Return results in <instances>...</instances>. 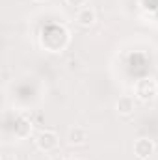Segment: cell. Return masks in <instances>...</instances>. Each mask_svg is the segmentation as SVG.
Returning <instances> with one entry per match:
<instances>
[{"instance_id":"1","label":"cell","mask_w":158,"mask_h":160,"mask_svg":"<svg viewBox=\"0 0 158 160\" xmlns=\"http://www.w3.org/2000/svg\"><path fill=\"white\" fill-rule=\"evenodd\" d=\"M69 41V34L63 26H48L41 32V45L45 47V50L48 52H60L65 48Z\"/></svg>"},{"instance_id":"2","label":"cell","mask_w":158,"mask_h":160,"mask_svg":"<svg viewBox=\"0 0 158 160\" xmlns=\"http://www.w3.org/2000/svg\"><path fill=\"white\" fill-rule=\"evenodd\" d=\"M134 93H136V97H138L141 102H149V101H153L158 95V82L155 78H151V77L140 78L136 82Z\"/></svg>"},{"instance_id":"3","label":"cell","mask_w":158,"mask_h":160,"mask_svg":"<svg viewBox=\"0 0 158 160\" xmlns=\"http://www.w3.org/2000/svg\"><path fill=\"white\" fill-rule=\"evenodd\" d=\"M36 147L41 153L50 155V153H54L60 147V138H58V134L54 130H41L36 136Z\"/></svg>"},{"instance_id":"4","label":"cell","mask_w":158,"mask_h":160,"mask_svg":"<svg viewBox=\"0 0 158 160\" xmlns=\"http://www.w3.org/2000/svg\"><path fill=\"white\" fill-rule=\"evenodd\" d=\"M155 142L151 138H138L134 142V155L140 160H147L153 153H155Z\"/></svg>"},{"instance_id":"5","label":"cell","mask_w":158,"mask_h":160,"mask_svg":"<svg viewBox=\"0 0 158 160\" xmlns=\"http://www.w3.org/2000/svg\"><path fill=\"white\" fill-rule=\"evenodd\" d=\"M89 140V134L84 127H73L67 134V142L69 145H84Z\"/></svg>"},{"instance_id":"6","label":"cell","mask_w":158,"mask_h":160,"mask_svg":"<svg viewBox=\"0 0 158 160\" xmlns=\"http://www.w3.org/2000/svg\"><path fill=\"white\" fill-rule=\"evenodd\" d=\"M95 21H97V13L93 8L87 6V8H80L77 11V22L80 26H91V24H95Z\"/></svg>"},{"instance_id":"7","label":"cell","mask_w":158,"mask_h":160,"mask_svg":"<svg viewBox=\"0 0 158 160\" xmlns=\"http://www.w3.org/2000/svg\"><path fill=\"white\" fill-rule=\"evenodd\" d=\"M30 132H32V123L30 121L26 119V118H22V116L15 118V138L24 140Z\"/></svg>"},{"instance_id":"8","label":"cell","mask_w":158,"mask_h":160,"mask_svg":"<svg viewBox=\"0 0 158 160\" xmlns=\"http://www.w3.org/2000/svg\"><path fill=\"white\" fill-rule=\"evenodd\" d=\"M134 99L130 97V95H123V97H119L117 102H116V110H117L121 116H130L132 112H134Z\"/></svg>"},{"instance_id":"9","label":"cell","mask_w":158,"mask_h":160,"mask_svg":"<svg viewBox=\"0 0 158 160\" xmlns=\"http://www.w3.org/2000/svg\"><path fill=\"white\" fill-rule=\"evenodd\" d=\"M71 8H82V6H86V2L87 0H65Z\"/></svg>"},{"instance_id":"10","label":"cell","mask_w":158,"mask_h":160,"mask_svg":"<svg viewBox=\"0 0 158 160\" xmlns=\"http://www.w3.org/2000/svg\"><path fill=\"white\" fill-rule=\"evenodd\" d=\"M2 160H17V157H13V155H4Z\"/></svg>"},{"instance_id":"11","label":"cell","mask_w":158,"mask_h":160,"mask_svg":"<svg viewBox=\"0 0 158 160\" xmlns=\"http://www.w3.org/2000/svg\"><path fill=\"white\" fill-rule=\"evenodd\" d=\"M34 2H45V0H34Z\"/></svg>"}]
</instances>
